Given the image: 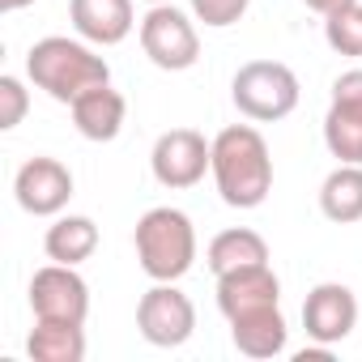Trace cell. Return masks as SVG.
Instances as JSON below:
<instances>
[{
	"mask_svg": "<svg viewBox=\"0 0 362 362\" xmlns=\"http://www.w3.org/2000/svg\"><path fill=\"white\" fill-rule=\"evenodd\" d=\"M214 184L230 209H260L273 192V153L252 124H230L214 136Z\"/></svg>",
	"mask_w": 362,
	"mask_h": 362,
	"instance_id": "obj_1",
	"label": "cell"
},
{
	"mask_svg": "<svg viewBox=\"0 0 362 362\" xmlns=\"http://www.w3.org/2000/svg\"><path fill=\"white\" fill-rule=\"evenodd\" d=\"M26 77L56 103H73L94 86L111 81V64L94 52V43H86L81 35H47L26 52Z\"/></svg>",
	"mask_w": 362,
	"mask_h": 362,
	"instance_id": "obj_2",
	"label": "cell"
},
{
	"mask_svg": "<svg viewBox=\"0 0 362 362\" xmlns=\"http://www.w3.org/2000/svg\"><path fill=\"white\" fill-rule=\"evenodd\" d=\"M132 247H136V264L145 277L179 281L197 264V226L184 209L158 205V209L141 214V222L132 230Z\"/></svg>",
	"mask_w": 362,
	"mask_h": 362,
	"instance_id": "obj_3",
	"label": "cell"
},
{
	"mask_svg": "<svg viewBox=\"0 0 362 362\" xmlns=\"http://www.w3.org/2000/svg\"><path fill=\"white\" fill-rule=\"evenodd\" d=\"M230 98H235L239 115H247L256 124H277L298 107L303 86H298L294 69L281 60H247L230 81Z\"/></svg>",
	"mask_w": 362,
	"mask_h": 362,
	"instance_id": "obj_4",
	"label": "cell"
},
{
	"mask_svg": "<svg viewBox=\"0 0 362 362\" xmlns=\"http://www.w3.org/2000/svg\"><path fill=\"white\" fill-rule=\"evenodd\" d=\"M136 35H141V52L162 73H184V69H192L201 60L197 22L184 9H175V0L170 5H149V13L141 18Z\"/></svg>",
	"mask_w": 362,
	"mask_h": 362,
	"instance_id": "obj_5",
	"label": "cell"
},
{
	"mask_svg": "<svg viewBox=\"0 0 362 362\" xmlns=\"http://www.w3.org/2000/svg\"><path fill=\"white\" fill-rule=\"evenodd\" d=\"M136 332L158 349H179L197 332V307L175 281H153L136 303Z\"/></svg>",
	"mask_w": 362,
	"mask_h": 362,
	"instance_id": "obj_6",
	"label": "cell"
},
{
	"mask_svg": "<svg viewBox=\"0 0 362 362\" xmlns=\"http://www.w3.org/2000/svg\"><path fill=\"white\" fill-rule=\"evenodd\" d=\"M149 170L170 192L197 188L205 170H214V141H205V132H197V128H170L153 141Z\"/></svg>",
	"mask_w": 362,
	"mask_h": 362,
	"instance_id": "obj_7",
	"label": "cell"
},
{
	"mask_svg": "<svg viewBox=\"0 0 362 362\" xmlns=\"http://www.w3.org/2000/svg\"><path fill=\"white\" fill-rule=\"evenodd\" d=\"M30 311L35 320H56V324H86L90 315V286L77 273V264H43L30 277Z\"/></svg>",
	"mask_w": 362,
	"mask_h": 362,
	"instance_id": "obj_8",
	"label": "cell"
},
{
	"mask_svg": "<svg viewBox=\"0 0 362 362\" xmlns=\"http://www.w3.org/2000/svg\"><path fill=\"white\" fill-rule=\"evenodd\" d=\"M13 197L30 218H60L73 201V170L60 158L35 153L13 175Z\"/></svg>",
	"mask_w": 362,
	"mask_h": 362,
	"instance_id": "obj_9",
	"label": "cell"
},
{
	"mask_svg": "<svg viewBox=\"0 0 362 362\" xmlns=\"http://www.w3.org/2000/svg\"><path fill=\"white\" fill-rule=\"evenodd\" d=\"M324 145L337 162H362V69H349L332 81Z\"/></svg>",
	"mask_w": 362,
	"mask_h": 362,
	"instance_id": "obj_10",
	"label": "cell"
},
{
	"mask_svg": "<svg viewBox=\"0 0 362 362\" xmlns=\"http://www.w3.org/2000/svg\"><path fill=\"white\" fill-rule=\"evenodd\" d=\"M303 328H307L311 341L337 349L358 328V298H354V290L341 286V281H320L303 298Z\"/></svg>",
	"mask_w": 362,
	"mask_h": 362,
	"instance_id": "obj_11",
	"label": "cell"
},
{
	"mask_svg": "<svg viewBox=\"0 0 362 362\" xmlns=\"http://www.w3.org/2000/svg\"><path fill=\"white\" fill-rule=\"evenodd\" d=\"M264 307H281V277L273 273V264H247L218 277V311L226 320H239Z\"/></svg>",
	"mask_w": 362,
	"mask_h": 362,
	"instance_id": "obj_12",
	"label": "cell"
},
{
	"mask_svg": "<svg viewBox=\"0 0 362 362\" xmlns=\"http://www.w3.org/2000/svg\"><path fill=\"white\" fill-rule=\"evenodd\" d=\"M69 22L86 43L115 47L132 35L136 9H132V0H69Z\"/></svg>",
	"mask_w": 362,
	"mask_h": 362,
	"instance_id": "obj_13",
	"label": "cell"
},
{
	"mask_svg": "<svg viewBox=\"0 0 362 362\" xmlns=\"http://www.w3.org/2000/svg\"><path fill=\"white\" fill-rule=\"evenodd\" d=\"M69 111H73V128H77L86 141L107 145V141H115V136L124 132L128 98H124L119 90H111V81H107V86L86 90L81 98H73V103H69Z\"/></svg>",
	"mask_w": 362,
	"mask_h": 362,
	"instance_id": "obj_14",
	"label": "cell"
},
{
	"mask_svg": "<svg viewBox=\"0 0 362 362\" xmlns=\"http://www.w3.org/2000/svg\"><path fill=\"white\" fill-rule=\"evenodd\" d=\"M230 324V341L243 358H277L286 354L290 345V328H286V315L281 307H264V311H247L239 320H226Z\"/></svg>",
	"mask_w": 362,
	"mask_h": 362,
	"instance_id": "obj_15",
	"label": "cell"
},
{
	"mask_svg": "<svg viewBox=\"0 0 362 362\" xmlns=\"http://www.w3.org/2000/svg\"><path fill=\"white\" fill-rule=\"evenodd\" d=\"M320 214L337 226L362 222V162H337L320 184Z\"/></svg>",
	"mask_w": 362,
	"mask_h": 362,
	"instance_id": "obj_16",
	"label": "cell"
},
{
	"mask_svg": "<svg viewBox=\"0 0 362 362\" xmlns=\"http://www.w3.org/2000/svg\"><path fill=\"white\" fill-rule=\"evenodd\" d=\"M43 252L56 264H86L98 252V226H94V218H86V214H60L47 226V235H43Z\"/></svg>",
	"mask_w": 362,
	"mask_h": 362,
	"instance_id": "obj_17",
	"label": "cell"
},
{
	"mask_svg": "<svg viewBox=\"0 0 362 362\" xmlns=\"http://www.w3.org/2000/svg\"><path fill=\"white\" fill-rule=\"evenodd\" d=\"M205 260H209L214 277H222V273H230V269L269 264V243H264V235H256V230H247V226H230V230L214 235Z\"/></svg>",
	"mask_w": 362,
	"mask_h": 362,
	"instance_id": "obj_18",
	"label": "cell"
},
{
	"mask_svg": "<svg viewBox=\"0 0 362 362\" xmlns=\"http://www.w3.org/2000/svg\"><path fill=\"white\" fill-rule=\"evenodd\" d=\"M26 354L35 362H81L86 358V324L35 320V328L26 337Z\"/></svg>",
	"mask_w": 362,
	"mask_h": 362,
	"instance_id": "obj_19",
	"label": "cell"
},
{
	"mask_svg": "<svg viewBox=\"0 0 362 362\" xmlns=\"http://www.w3.org/2000/svg\"><path fill=\"white\" fill-rule=\"evenodd\" d=\"M324 43L337 56H362V0L324 13Z\"/></svg>",
	"mask_w": 362,
	"mask_h": 362,
	"instance_id": "obj_20",
	"label": "cell"
},
{
	"mask_svg": "<svg viewBox=\"0 0 362 362\" xmlns=\"http://www.w3.org/2000/svg\"><path fill=\"white\" fill-rule=\"evenodd\" d=\"M247 9H252V0H192V18L205 22L209 30H226V26L243 22Z\"/></svg>",
	"mask_w": 362,
	"mask_h": 362,
	"instance_id": "obj_21",
	"label": "cell"
},
{
	"mask_svg": "<svg viewBox=\"0 0 362 362\" xmlns=\"http://www.w3.org/2000/svg\"><path fill=\"white\" fill-rule=\"evenodd\" d=\"M26 107H30V94H26L22 77L5 73V77H0V128L13 132V128L26 119Z\"/></svg>",
	"mask_w": 362,
	"mask_h": 362,
	"instance_id": "obj_22",
	"label": "cell"
},
{
	"mask_svg": "<svg viewBox=\"0 0 362 362\" xmlns=\"http://www.w3.org/2000/svg\"><path fill=\"white\" fill-rule=\"evenodd\" d=\"M307 9H315V13H332V9H341V5H349V0H303Z\"/></svg>",
	"mask_w": 362,
	"mask_h": 362,
	"instance_id": "obj_23",
	"label": "cell"
},
{
	"mask_svg": "<svg viewBox=\"0 0 362 362\" xmlns=\"http://www.w3.org/2000/svg\"><path fill=\"white\" fill-rule=\"evenodd\" d=\"M30 5H35V0H0V13H22Z\"/></svg>",
	"mask_w": 362,
	"mask_h": 362,
	"instance_id": "obj_24",
	"label": "cell"
},
{
	"mask_svg": "<svg viewBox=\"0 0 362 362\" xmlns=\"http://www.w3.org/2000/svg\"><path fill=\"white\" fill-rule=\"evenodd\" d=\"M145 5H170V0H145Z\"/></svg>",
	"mask_w": 362,
	"mask_h": 362,
	"instance_id": "obj_25",
	"label": "cell"
}]
</instances>
